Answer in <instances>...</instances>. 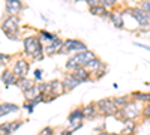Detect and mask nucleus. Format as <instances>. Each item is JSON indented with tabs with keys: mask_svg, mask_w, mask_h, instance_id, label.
<instances>
[{
	"mask_svg": "<svg viewBox=\"0 0 150 135\" xmlns=\"http://www.w3.org/2000/svg\"><path fill=\"white\" fill-rule=\"evenodd\" d=\"M93 59H96V54H95L93 51H90V50L77 53V54H74L72 57L68 59L66 69H68V71H75L77 68H84L89 62H92Z\"/></svg>",
	"mask_w": 150,
	"mask_h": 135,
	"instance_id": "nucleus-1",
	"label": "nucleus"
},
{
	"mask_svg": "<svg viewBox=\"0 0 150 135\" xmlns=\"http://www.w3.org/2000/svg\"><path fill=\"white\" fill-rule=\"evenodd\" d=\"M140 114H141V110H140V107L137 105V102H129L125 108H122V110H119V111L114 114L116 117H122L123 120H137L140 117Z\"/></svg>",
	"mask_w": 150,
	"mask_h": 135,
	"instance_id": "nucleus-2",
	"label": "nucleus"
},
{
	"mask_svg": "<svg viewBox=\"0 0 150 135\" xmlns=\"http://www.w3.org/2000/svg\"><path fill=\"white\" fill-rule=\"evenodd\" d=\"M18 17H8L3 24H2V30L9 39H18Z\"/></svg>",
	"mask_w": 150,
	"mask_h": 135,
	"instance_id": "nucleus-3",
	"label": "nucleus"
},
{
	"mask_svg": "<svg viewBox=\"0 0 150 135\" xmlns=\"http://www.w3.org/2000/svg\"><path fill=\"white\" fill-rule=\"evenodd\" d=\"M95 107L98 110V114L101 113L104 116H114L119 111L116 108V105L112 104V99H110V98H104V99L95 102Z\"/></svg>",
	"mask_w": 150,
	"mask_h": 135,
	"instance_id": "nucleus-4",
	"label": "nucleus"
},
{
	"mask_svg": "<svg viewBox=\"0 0 150 135\" xmlns=\"http://www.w3.org/2000/svg\"><path fill=\"white\" fill-rule=\"evenodd\" d=\"M87 50V47L84 42L78 41V39H68L63 42V45H62V50L60 53L62 54H69L72 51H75V54L77 53H81V51H86Z\"/></svg>",
	"mask_w": 150,
	"mask_h": 135,
	"instance_id": "nucleus-5",
	"label": "nucleus"
},
{
	"mask_svg": "<svg viewBox=\"0 0 150 135\" xmlns=\"http://www.w3.org/2000/svg\"><path fill=\"white\" fill-rule=\"evenodd\" d=\"M83 108H77V110H74V111L69 114L68 117V122H69V131L71 132H75L77 129H80L83 126Z\"/></svg>",
	"mask_w": 150,
	"mask_h": 135,
	"instance_id": "nucleus-6",
	"label": "nucleus"
},
{
	"mask_svg": "<svg viewBox=\"0 0 150 135\" xmlns=\"http://www.w3.org/2000/svg\"><path fill=\"white\" fill-rule=\"evenodd\" d=\"M128 12H129V14L137 20V23H138L140 26H146V24H150V14L144 12V11H143V9H140L138 6L128 9Z\"/></svg>",
	"mask_w": 150,
	"mask_h": 135,
	"instance_id": "nucleus-7",
	"label": "nucleus"
},
{
	"mask_svg": "<svg viewBox=\"0 0 150 135\" xmlns=\"http://www.w3.org/2000/svg\"><path fill=\"white\" fill-rule=\"evenodd\" d=\"M29 68H30V65H29L27 60L20 59V60H17V62H15L12 72H14V75H15L17 78H26L27 72H29Z\"/></svg>",
	"mask_w": 150,
	"mask_h": 135,
	"instance_id": "nucleus-8",
	"label": "nucleus"
},
{
	"mask_svg": "<svg viewBox=\"0 0 150 135\" xmlns=\"http://www.w3.org/2000/svg\"><path fill=\"white\" fill-rule=\"evenodd\" d=\"M24 8V5L20 2V0H8L6 5H5V9L9 14V17H17L18 12H21Z\"/></svg>",
	"mask_w": 150,
	"mask_h": 135,
	"instance_id": "nucleus-9",
	"label": "nucleus"
},
{
	"mask_svg": "<svg viewBox=\"0 0 150 135\" xmlns=\"http://www.w3.org/2000/svg\"><path fill=\"white\" fill-rule=\"evenodd\" d=\"M39 42H41V39L36 38V36H27V38L23 41V44H24V53H26V56H32Z\"/></svg>",
	"mask_w": 150,
	"mask_h": 135,
	"instance_id": "nucleus-10",
	"label": "nucleus"
},
{
	"mask_svg": "<svg viewBox=\"0 0 150 135\" xmlns=\"http://www.w3.org/2000/svg\"><path fill=\"white\" fill-rule=\"evenodd\" d=\"M62 45H63V41H62L60 38H56L53 42L47 44V47L44 48V54H48V56L59 54L60 50H62Z\"/></svg>",
	"mask_w": 150,
	"mask_h": 135,
	"instance_id": "nucleus-11",
	"label": "nucleus"
},
{
	"mask_svg": "<svg viewBox=\"0 0 150 135\" xmlns=\"http://www.w3.org/2000/svg\"><path fill=\"white\" fill-rule=\"evenodd\" d=\"M71 75L77 80L78 83H84V81H89L90 80V74L87 72L86 68H77L75 71L71 72Z\"/></svg>",
	"mask_w": 150,
	"mask_h": 135,
	"instance_id": "nucleus-12",
	"label": "nucleus"
},
{
	"mask_svg": "<svg viewBox=\"0 0 150 135\" xmlns=\"http://www.w3.org/2000/svg\"><path fill=\"white\" fill-rule=\"evenodd\" d=\"M20 110L18 105L15 104H9V102H0V117H3L9 113H17Z\"/></svg>",
	"mask_w": 150,
	"mask_h": 135,
	"instance_id": "nucleus-13",
	"label": "nucleus"
},
{
	"mask_svg": "<svg viewBox=\"0 0 150 135\" xmlns=\"http://www.w3.org/2000/svg\"><path fill=\"white\" fill-rule=\"evenodd\" d=\"M110 20L112 21V24L117 27V29H122L125 26L123 23V14L120 11H110Z\"/></svg>",
	"mask_w": 150,
	"mask_h": 135,
	"instance_id": "nucleus-14",
	"label": "nucleus"
},
{
	"mask_svg": "<svg viewBox=\"0 0 150 135\" xmlns=\"http://www.w3.org/2000/svg\"><path fill=\"white\" fill-rule=\"evenodd\" d=\"M0 80H2V83L6 86V87H9V86H12V84H15V83H17V77L14 75V72L9 71V69L3 71V74H2V77H0Z\"/></svg>",
	"mask_w": 150,
	"mask_h": 135,
	"instance_id": "nucleus-15",
	"label": "nucleus"
},
{
	"mask_svg": "<svg viewBox=\"0 0 150 135\" xmlns=\"http://www.w3.org/2000/svg\"><path fill=\"white\" fill-rule=\"evenodd\" d=\"M62 84H63V89H65V92H68V90H72V89H75L77 86L80 84L77 80H75L71 74H66L65 75V78H63V81H62Z\"/></svg>",
	"mask_w": 150,
	"mask_h": 135,
	"instance_id": "nucleus-16",
	"label": "nucleus"
},
{
	"mask_svg": "<svg viewBox=\"0 0 150 135\" xmlns=\"http://www.w3.org/2000/svg\"><path fill=\"white\" fill-rule=\"evenodd\" d=\"M65 89H63V84H62V81L59 80H53L50 81V93H51L54 98L59 95V93H63Z\"/></svg>",
	"mask_w": 150,
	"mask_h": 135,
	"instance_id": "nucleus-17",
	"label": "nucleus"
},
{
	"mask_svg": "<svg viewBox=\"0 0 150 135\" xmlns=\"http://www.w3.org/2000/svg\"><path fill=\"white\" fill-rule=\"evenodd\" d=\"M21 125H23V120H15V122H9V123H5V125H2L0 128H2V129L9 135V134H14Z\"/></svg>",
	"mask_w": 150,
	"mask_h": 135,
	"instance_id": "nucleus-18",
	"label": "nucleus"
},
{
	"mask_svg": "<svg viewBox=\"0 0 150 135\" xmlns=\"http://www.w3.org/2000/svg\"><path fill=\"white\" fill-rule=\"evenodd\" d=\"M83 116H84V119H95V117L98 116V110H96V107H95V102L86 105V107L83 108Z\"/></svg>",
	"mask_w": 150,
	"mask_h": 135,
	"instance_id": "nucleus-19",
	"label": "nucleus"
},
{
	"mask_svg": "<svg viewBox=\"0 0 150 135\" xmlns=\"http://www.w3.org/2000/svg\"><path fill=\"white\" fill-rule=\"evenodd\" d=\"M90 12H92L93 15H98V17H102V18H108L110 20V11H107L101 3L93 6V8H90Z\"/></svg>",
	"mask_w": 150,
	"mask_h": 135,
	"instance_id": "nucleus-20",
	"label": "nucleus"
},
{
	"mask_svg": "<svg viewBox=\"0 0 150 135\" xmlns=\"http://www.w3.org/2000/svg\"><path fill=\"white\" fill-rule=\"evenodd\" d=\"M18 87L23 90V92H26V90H29V89H32L33 86H35V83H33V80H29V78H17V83H15Z\"/></svg>",
	"mask_w": 150,
	"mask_h": 135,
	"instance_id": "nucleus-21",
	"label": "nucleus"
},
{
	"mask_svg": "<svg viewBox=\"0 0 150 135\" xmlns=\"http://www.w3.org/2000/svg\"><path fill=\"white\" fill-rule=\"evenodd\" d=\"M129 102H131V101H129V96H116V98H112V104L116 105L117 110L125 108Z\"/></svg>",
	"mask_w": 150,
	"mask_h": 135,
	"instance_id": "nucleus-22",
	"label": "nucleus"
},
{
	"mask_svg": "<svg viewBox=\"0 0 150 135\" xmlns=\"http://www.w3.org/2000/svg\"><path fill=\"white\" fill-rule=\"evenodd\" d=\"M131 98H134L135 101H140V102H150V93H144V92H134L131 95Z\"/></svg>",
	"mask_w": 150,
	"mask_h": 135,
	"instance_id": "nucleus-23",
	"label": "nucleus"
},
{
	"mask_svg": "<svg viewBox=\"0 0 150 135\" xmlns=\"http://www.w3.org/2000/svg\"><path fill=\"white\" fill-rule=\"evenodd\" d=\"M30 57H32L33 60H42V59H44V47H42V42L38 44L36 50L33 51V54H32Z\"/></svg>",
	"mask_w": 150,
	"mask_h": 135,
	"instance_id": "nucleus-24",
	"label": "nucleus"
},
{
	"mask_svg": "<svg viewBox=\"0 0 150 135\" xmlns=\"http://www.w3.org/2000/svg\"><path fill=\"white\" fill-rule=\"evenodd\" d=\"M56 38H57V36H56L54 33H51V32H47V30H41V32H39V39L48 41V44L53 42Z\"/></svg>",
	"mask_w": 150,
	"mask_h": 135,
	"instance_id": "nucleus-25",
	"label": "nucleus"
},
{
	"mask_svg": "<svg viewBox=\"0 0 150 135\" xmlns=\"http://www.w3.org/2000/svg\"><path fill=\"white\" fill-rule=\"evenodd\" d=\"M101 5H102L107 11H111L112 8L117 6V2H116V0H101Z\"/></svg>",
	"mask_w": 150,
	"mask_h": 135,
	"instance_id": "nucleus-26",
	"label": "nucleus"
},
{
	"mask_svg": "<svg viewBox=\"0 0 150 135\" xmlns=\"http://www.w3.org/2000/svg\"><path fill=\"white\" fill-rule=\"evenodd\" d=\"M23 108H24V110H27L29 113H33V110H35V105H33V104H32L30 101H26V102L23 104Z\"/></svg>",
	"mask_w": 150,
	"mask_h": 135,
	"instance_id": "nucleus-27",
	"label": "nucleus"
},
{
	"mask_svg": "<svg viewBox=\"0 0 150 135\" xmlns=\"http://www.w3.org/2000/svg\"><path fill=\"white\" fill-rule=\"evenodd\" d=\"M138 8L143 9L144 12H147V14H150V0H149V2H143V3H140Z\"/></svg>",
	"mask_w": 150,
	"mask_h": 135,
	"instance_id": "nucleus-28",
	"label": "nucleus"
},
{
	"mask_svg": "<svg viewBox=\"0 0 150 135\" xmlns=\"http://www.w3.org/2000/svg\"><path fill=\"white\" fill-rule=\"evenodd\" d=\"M9 60H11V56H8V54H0V65H2V66H5Z\"/></svg>",
	"mask_w": 150,
	"mask_h": 135,
	"instance_id": "nucleus-29",
	"label": "nucleus"
},
{
	"mask_svg": "<svg viewBox=\"0 0 150 135\" xmlns=\"http://www.w3.org/2000/svg\"><path fill=\"white\" fill-rule=\"evenodd\" d=\"M141 114L146 117V119H150V102L144 107V110H143V111H141Z\"/></svg>",
	"mask_w": 150,
	"mask_h": 135,
	"instance_id": "nucleus-30",
	"label": "nucleus"
},
{
	"mask_svg": "<svg viewBox=\"0 0 150 135\" xmlns=\"http://www.w3.org/2000/svg\"><path fill=\"white\" fill-rule=\"evenodd\" d=\"M33 77H35V80H41L42 78V69H35Z\"/></svg>",
	"mask_w": 150,
	"mask_h": 135,
	"instance_id": "nucleus-31",
	"label": "nucleus"
},
{
	"mask_svg": "<svg viewBox=\"0 0 150 135\" xmlns=\"http://www.w3.org/2000/svg\"><path fill=\"white\" fill-rule=\"evenodd\" d=\"M39 135H53V129H51V128H44V129L39 132Z\"/></svg>",
	"mask_w": 150,
	"mask_h": 135,
	"instance_id": "nucleus-32",
	"label": "nucleus"
},
{
	"mask_svg": "<svg viewBox=\"0 0 150 135\" xmlns=\"http://www.w3.org/2000/svg\"><path fill=\"white\" fill-rule=\"evenodd\" d=\"M135 45H137V47H140V48H144V50H147V51H150V47H149V45H144V44H138V42H137Z\"/></svg>",
	"mask_w": 150,
	"mask_h": 135,
	"instance_id": "nucleus-33",
	"label": "nucleus"
},
{
	"mask_svg": "<svg viewBox=\"0 0 150 135\" xmlns=\"http://www.w3.org/2000/svg\"><path fill=\"white\" fill-rule=\"evenodd\" d=\"M72 134H74V132H71L69 129H68V131H63V132H62V135H72Z\"/></svg>",
	"mask_w": 150,
	"mask_h": 135,
	"instance_id": "nucleus-34",
	"label": "nucleus"
},
{
	"mask_svg": "<svg viewBox=\"0 0 150 135\" xmlns=\"http://www.w3.org/2000/svg\"><path fill=\"white\" fill-rule=\"evenodd\" d=\"M98 135H110V132H105V131H104V132H99Z\"/></svg>",
	"mask_w": 150,
	"mask_h": 135,
	"instance_id": "nucleus-35",
	"label": "nucleus"
},
{
	"mask_svg": "<svg viewBox=\"0 0 150 135\" xmlns=\"http://www.w3.org/2000/svg\"><path fill=\"white\" fill-rule=\"evenodd\" d=\"M0 135H8V134H6V132L2 129V128H0Z\"/></svg>",
	"mask_w": 150,
	"mask_h": 135,
	"instance_id": "nucleus-36",
	"label": "nucleus"
},
{
	"mask_svg": "<svg viewBox=\"0 0 150 135\" xmlns=\"http://www.w3.org/2000/svg\"><path fill=\"white\" fill-rule=\"evenodd\" d=\"M110 135H120V134H117V132H110Z\"/></svg>",
	"mask_w": 150,
	"mask_h": 135,
	"instance_id": "nucleus-37",
	"label": "nucleus"
},
{
	"mask_svg": "<svg viewBox=\"0 0 150 135\" xmlns=\"http://www.w3.org/2000/svg\"><path fill=\"white\" fill-rule=\"evenodd\" d=\"M128 135H137V134H135V132H134V134H128Z\"/></svg>",
	"mask_w": 150,
	"mask_h": 135,
	"instance_id": "nucleus-38",
	"label": "nucleus"
}]
</instances>
